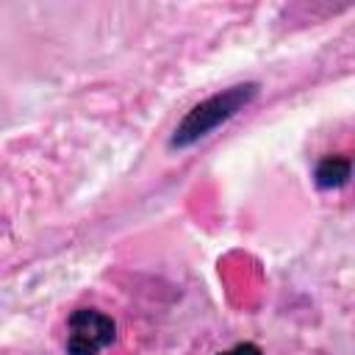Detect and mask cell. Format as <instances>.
Masks as SVG:
<instances>
[{
	"mask_svg": "<svg viewBox=\"0 0 355 355\" xmlns=\"http://www.w3.org/2000/svg\"><path fill=\"white\" fill-rule=\"evenodd\" d=\"M258 94H261V83L258 80H244V83H233V86L219 89L211 97L194 103L183 114V119L175 125V130L169 136V150H189V147H194L197 141L211 136L216 128L230 122L236 114H241Z\"/></svg>",
	"mask_w": 355,
	"mask_h": 355,
	"instance_id": "1",
	"label": "cell"
},
{
	"mask_svg": "<svg viewBox=\"0 0 355 355\" xmlns=\"http://www.w3.org/2000/svg\"><path fill=\"white\" fill-rule=\"evenodd\" d=\"M116 341V322L97 308H75L67 316V355H97Z\"/></svg>",
	"mask_w": 355,
	"mask_h": 355,
	"instance_id": "2",
	"label": "cell"
},
{
	"mask_svg": "<svg viewBox=\"0 0 355 355\" xmlns=\"http://www.w3.org/2000/svg\"><path fill=\"white\" fill-rule=\"evenodd\" d=\"M349 175H352V161L347 155H324L313 169V183L324 191L341 189V186H347Z\"/></svg>",
	"mask_w": 355,
	"mask_h": 355,
	"instance_id": "3",
	"label": "cell"
},
{
	"mask_svg": "<svg viewBox=\"0 0 355 355\" xmlns=\"http://www.w3.org/2000/svg\"><path fill=\"white\" fill-rule=\"evenodd\" d=\"M219 355H263V349L258 344H252V341H241V344H236V347H230V349H225Z\"/></svg>",
	"mask_w": 355,
	"mask_h": 355,
	"instance_id": "4",
	"label": "cell"
}]
</instances>
